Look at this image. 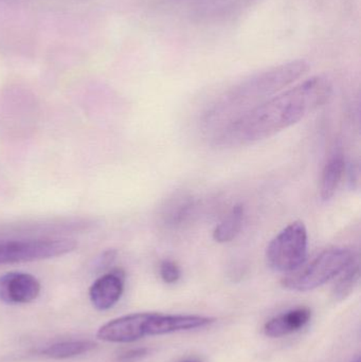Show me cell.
Wrapping results in <instances>:
<instances>
[{
  "mask_svg": "<svg viewBox=\"0 0 361 362\" xmlns=\"http://www.w3.org/2000/svg\"><path fill=\"white\" fill-rule=\"evenodd\" d=\"M339 276H341L333 288V298L335 301H343L347 299L357 286L360 279V264L354 261Z\"/></svg>",
  "mask_w": 361,
  "mask_h": 362,
  "instance_id": "5bb4252c",
  "label": "cell"
},
{
  "mask_svg": "<svg viewBox=\"0 0 361 362\" xmlns=\"http://www.w3.org/2000/svg\"><path fill=\"white\" fill-rule=\"evenodd\" d=\"M159 274H160L163 282L167 284H174V283L178 282L182 276L179 266L172 259H163L161 262L160 266H159Z\"/></svg>",
  "mask_w": 361,
  "mask_h": 362,
  "instance_id": "2e32d148",
  "label": "cell"
},
{
  "mask_svg": "<svg viewBox=\"0 0 361 362\" xmlns=\"http://www.w3.org/2000/svg\"><path fill=\"white\" fill-rule=\"evenodd\" d=\"M307 246V227L302 221H294L269 243L265 255L267 265L273 272L292 274L304 265Z\"/></svg>",
  "mask_w": 361,
  "mask_h": 362,
  "instance_id": "277c9868",
  "label": "cell"
},
{
  "mask_svg": "<svg viewBox=\"0 0 361 362\" xmlns=\"http://www.w3.org/2000/svg\"><path fill=\"white\" fill-rule=\"evenodd\" d=\"M40 281L25 272H8L0 276V301L6 304H27L37 299Z\"/></svg>",
  "mask_w": 361,
  "mask_h": 362,
  "instance_id": "52a82bcc",
  "label": "cell"
},
{
  "mask_svg": "<svg viewBox=\"0 0 361 362\" xmlns=\"http://www.w3.org/2000/svg\"><path fill=\"white\" fill-rule=\"evenodd\" d=\"M345 174V160L343 155H334L324 167L320 183V196L324 202L334 197Z\"/></svg>",
  "mask_w": 361,
  "mask_h": 362,
  "instance_id": "8fae6325",
  "label": "cell"
},
{
  "mask_svg": "<svg viewBox=\"0 0 361 362\" xmlns=\"http://www.w3.org/2000/svg\"><path fill=\"white\" fill-rule=\"evenodd\" d=\"M214 322V319L201 316L162 315L152 313L148 323V336L167 335L177 332L201 329Z\"/></svg>",
  "mask_w": 361,
  "mask_h": 362,
  "instance_id": "9c48e42d",
  "label": "cell"
},
{
  "mask_svg": "<svg viewBox=\"0 0 361 362\" xmlns=\"http://www.w3.org/2000/svg\"><path fill=\"white\" fill-rule=\"evenodd\" d=\"M309 68L307 62L296 59L242 81L225 93L210 108L206 114V125L220 129L233 119L283 91L304 76Z\"/></svg>",
  "mask_w": 361,
  "mask_h": 362,
  "instance_id": "7a4b0ae2",
  "label": "cell"
},
{
  "mask_svg": "<svg viewBox=\"0 0 361 362\" xmlns=\"http://www.w3.org/2000/svg\"><path fill=\"white\" fill-rule=\"evenodd\" d=\"M332 91V83L326 76L307 78L220 127L214 135V144L239 148L269 139L326 104Z\"/></svg>",
  "mask_w": 361,
  "mask_h": 362,
  "instance_id": "6da1fadb",
  "label": "cell"
},
{
  "mask_svg": "<svg viewBox=\"0 0 361 362\" xmlns=\"http://www.w3.org/2000/svg\"><path fill=\"white\" fill-rule=\"evenodd\" d=\"M125 274L122 269H114L103 274L89 288L91 303L97 310L114 308L124 291Z\"/></svg>",
  "mask_w": 361,
  "mask_h": 362,
  "instance_id": "ba28073f",
  "label": "cell"
},
{
  "mask_svg": "<svg viewBox=\"0 0 361 362\" xmlns=\"http://www.w3.org/2000/svg\"><path fill=\"white\" fill-rule=\"evenodd\" d=\"M76 247V243L67 238L0 240V265L61 257L73 251Z\"/></svg>",
  "mask_w": 361,
  "mask_h": 362,
  "instance_id": "5b68a950",
  "label": "cell"
},
{
  "mask_svg": "<svg viewBox=\"0 0 361 362\" xmlns=\"http://www.w3.org/2000/svg\"><path fill=\"white\" fill-rule=\"evenodd\" d=\"M184 362H197V361H184Z\"/></svg>",
  "mask_w": 361,
  "mask_h": 362,
  "instance_id": "d6986e66",
  "label": "cell"
},
{
  "mask_svg": "<svg viewBox=\"0 0 361 362\" xmlns=\"http://www.w3.org/2000/svg\"><path fill=\"white\" fill-rule=\"evenodd\" d=\"M353 362H361L360 357H357V358H356Z\"/></svg>",
  "mask_w": 361,
  "mask_h": 362,
  "instance_id": "ac0fdd59",
  "label": "cell"
},
{
  "mask_svg": "<svg viewBox=\"0 0 361 362\" xmlns=\"http://www.w3.org/2000/svg\"><path fill=\"white\" fill-rule=\"evenodd\" d=\"M245 209L243 204H235L213 232V238L220 244H226L235 240L243 228Z\"/></svg>",
  "mask_w": 361,
  "mask_h": 362,
  "instance_id": "7c38bea8",
  "label": "cell"
},
{
  "mask_svg": "<svg viewBox=\"0 0 361 362\" xmlns=\"http://www.w3.org/2000/svg\"><path fill=\"white\" fill-rule=\"evenodd\" d=\"M148 354V349H136V350H131L121 355L119 359L123 362L136 361L138 359L142 358V357L146 356Z\"/></svg>",
  "mask_w": 361,
  "mask_h": 362,
  "instance_id": "e0dca14e",
  "label": "cell"
},
{
  "mask_svg": "<svg viewBox=\"0 0 361 362\" xmlns=\"http://www.w3.org/2000/svg\"><path fill=\"white\" fill-rule=\"evenodd\" d=\"M97 344L90 340L59 342L42 351V355L52 359H67L95 350Z\"/></svg>",
  "mask_w": 361,
  "mask_h": 362,
  "instance_id": "4fadbf2b",
  "label": "cell"
},
{
  "mask_svg": "<svg viewBox=\"0 0 361 362\" xmlns=\"http://www.w3.org/2000/svg\"><path fill=\"white\" fill-rule=\"evenodd\" d=\"M169 212L165 213V219L171 225H177L188 216L189 211L192 206L190 198L179 197V199L170 204Z\"/></svg>",
  "mask_w": 361,
  "mask_h": 362,
  "instance_id": "9a60e30c",
  "label": "cell"
},
{
  "mask_svg": "<svg viewBox=\"0 0 361 362\" xmlns=\"http://www.w3.org/2000/svg\"><path fill=\"white\" fill-rule=\"evenodd\" d=\"M312 318V310L298 308L288 310L271 319L264 325L265 335L271 338H281L302 329Z\"/></svg>",
  "mask_w": 361,
  "mask_h": 362,
  "instance_id": "30bf717a",
  "label": "cell"
},
{
  "mask_svg": "<svg viewBox=\"0 0 361 362\" xmlns=\"http://www.w3.org/2000/svg\"><path fill=\"white\" fill-rule=\"evenodd\" d=\"M354 261L355 257L350 249H326L307 266H301L296 272L288 274L282 280V285L290 291H313L338 276Z\"/></svg>",
  "mask_w": 361,
  "mask_h": 362,
  "instance_id": "3957f363",
  "label": "cell"
},
{
  "mask_svg": "<svg viewBox=\"0 0 361 362\" xmlns=\"http://www.w3.org/2000/svg\"><path fill=\"white\" fill-rule=\"evenodd\" d=\"M152 313H137L114 319L100 327L97 337L112 344H129L148 336V323Z\"/></svg>",
  "mask_w": 361,
  "mask_h": 362,
  "instance_id": "8992f818",
  "label": "cell"
}]
</instances>
